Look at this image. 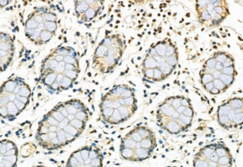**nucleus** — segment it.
<instances>
[{"label": "nucleus", "mask_w": 243, "mask_h": 167, "mask_svg": "<svg viewBox=\"0 0 243 167\" xmlns=\"http://www.w3.org/2000/svg\"><path fill=\"white\" fill-rule=\"evenodd\" d=\"M221 74H222V72L217 71V70H213V72L212 73L211 75H213V79L215 80V79H218V78H219V76L221 75Z\"/></svg>", "instance_id": "79ce46f5"}, {"label": "nucleus", "mask_w": 243, "mask_h": 167, "mask_svg": "<svg viewBox=\"0 0 243 167\" xmlns=\"http://www.w3.org/2000/svg\"><path fill=\"white\" fill-rule=\"evenodd\" d=\"M8 3V1H6V0H1V1H0V6H1V7H5V6L7 5Z\"/></svg>", "instance_id": "09e8293b"}, {"label": "nucleus", "mask_w": 243, "mask_h": 167, "mask_svg": "<svg viewBox=\"0 0 243 167\" xmlns=\"http://www.w3.org/2000/svg\"><path fill=\"white\" fill-rule=\"evenodd\" d=\"M18 160V149L12 141H0V167H15Z\"/></svg>", "instance_id": "7ed1b4c3"}, {"label": "nucleus", "mask_w": 243, "mask_h": 167, "mask_svg": "<svg viewBox=\"0 0 243 167\" xmlns=\"http://www.w3.org/2000/svg\"><path fill=\"white\" fill-rule=\"evenodd\" d=\"M25 26L26 29H38V23H36L33 18H29L25 22Z\"/></svg>", "instance_id": "a211bd4d"}, {"label": "nucleus", "mask_w": 243, "mask_h": 167, "mask_svg": "<svg viewBox=\"0 0 243 167\" xmlns=\"http://www.w3.org/2000/svg\"><path fill=\"white\" fill-rule=\"evenodd\" d=\"M143 73H145V76L148 80L150 81L154 78V69H145Z\"/></svg>", "instance_id": "c756f323"}, {"label": "nucleus", "mask_w": 243, "mask_h": 167, "mask_svg": "<svg viewBox=\"0 0 243 167\" xmlns=\"http://www.w3.org/2000/svg\"><path fill=\"white\" fill-rule=\"evenodd\" d=\"M76 61V59L73 58V57H70V56H68V55H66V56H65V57H64V62H65V64H70L74 65Z\"/></svg>", "instance_id": "7c9ffc66"}, {"label": "nucleus", "mask_w": 243, "mask_h": 167, "mask_svg": "<svg viewBox=\"0 0 243 167\" xmlns=\"http://www.w3.org/2000/svg\"><path fill=\"white\" fill-rule=\"evenodd\" d=\"M75 11L76 13L78 14V16H79L80 14L85 12V11L89 8V5H88V4L86 3L85 1H82V2H75Z\"/></svg>", "instance_id": "0eeeda50"}, {"label": "nucleus", "mask_w": 243, "mask_h": 167, "mask_svg": "<svg viewBox=\"0 0 243 167\" xmlns=\"http://www.w3.org/2000/svg\"><path fill=\"white\" fill-rule=\"evenodd\" d=\"M33 167H45V166H33Z\"/></svg>", "instance_id": "864d4df0"}, {"label": "nucleus", "mask_w": 243, "mask_h": 167, "mask_svg": "<svg viewBox=\"0 0 243 167\" xmlns=\"http://www.w3.org/2000/svg\"><path fill=\"white\" fill-rule=\"evenodd\" d=\"M88 76H91V73H88Z\"/></svg>", "instance_id": "052dcab7"}, {"label": "nucleus", "mask_w": 243, "mask_h": 167, "mask_svg": "<svg viewBox=\"0 0 243 167\" xmlns=\"http://www.w3.org/2000/svg\"><path fill=\"white\" fill-rule=\"evenodd\" d=\"M65 70H73V71H76V67L75 65H73V64H65Z\"/></svg>", "instance_id": "ea45409f"}, {"label": "nucleus", "mask_w": 243, "mask_h": 167, "mask_svg": "<svg viewBox=\"0 0 243 167\" xmlns=\"http://www.w3.org/2000/svg\"><path fill=\"white\" fill-rule=\"evenodd\" d=\"M96 15H97L96 10L94 9L93 8H89L85 12V16L87 18L86 21H90V20H91L94 16H96Z\"/></svg>", "instance_id": "6ab92c4d"}, {"label": "nucleus", "mask_w": 243, "mask_h": 167, "mask_svg": "<svg viewBox=\"0 0 243 167\" xmlns=\"http://www.w3.org/2000/svg\"><path fill=\"white\" fill-rule=\"evenodd\" d=\"M38 29L41 31L43 30V29H44V24H43V23H40V24H38Z\"/></svg>", "instance_id": "3c124183"}, {"label": "nucleus", "mask_w": 243, "mask_h": 167, "mask_svg": "<svg viewBox=\"0 0 243 167\" xmlns=\"http://www.w3.org/2000/svg\"><path fill=\"white\" fill-rule=\"evenodd\" d=\"M168 167H177V166H168Z\"/></svg>", "instance_id": "e2e57ef3"}, {"label": "nucleus", "mask_w": 243, "mask_h": 167, "mask_svg": "<svg viewBox=\"0 0 243 167\" xmlns=\"http://www.w3.org/2000/svg\"><path fill=\"white\" fill-rule=\"evenodd\" d=\"M86 2V3H87V4H88V5H89L90 4L94 3V2H94V1H86V2Z\"/></svg>", "instance_id": "603ef678"}, {"label": "nucleus", "mask_w": 243, "mask_h": 167, "mask_svg": "<svg viewBox=\"0 0 243 167\" xmlns=\"http://www.w3.org/2000/svg\"><path fill=\"white\" fill-rule=\"evenodd\" d=\"M165 79V78L163 77L162 73L160 71L159 67H156L155 69H154V78H153V82L155 81H159L163 80Z\"/></svg>", "instance_id": "dca6fc26"}, {"label": "nucleus", "mask_w": 243, "mask_h": 167, "mask_svg": "<svg viewBox=\"0 0 243 167\" xmlns=\"http://www.w3.org/2000/svg\"><path fill=\"white\" fill-rule=\"evenodd\" d=\"M44 18L47 22H56L57 16L56 14H54L53 13L49 12L44 15Z\"/></svg>", "instance_id": "cd10ccee"}, {"label": "nucleus", "mask_w": 243, "mask_h": 167, "mask_svg": "<svg viewBox=\"0 0 243 167\" xmlns=\"http://www.w3.org/2000/svg\"><path fill=\"white\" fill-rule=\"evenodd\" d=\"M79 34H79V32H76V35H78V36H79Z\"/></svg>", "instance_id": "bf43d9fd"}, {"label": "nucleus", "mask_w": 243, "mask_h": 167, "mask_svg": "<svg viewBox=\"0 0 243 167\" xmlns=\"http://www.w3.org/2000/svg\"><path fill=\"white\" fill-rule=\"evenodd\" d=\"M159 68L160 69V71L162 72V73L163 77L165 78L170 75L171 73H172V71H173V69H172L171 66L170 65H168L166 62H164L160 64L159 66Z\"/></svg>", "instance_id": "6e6552de"}, {"label": "nucleus", "mask_w": 243, "mask_h": 167, "mask_svg": "<svg viewBox=\"0 0 243 167\" xmlns=\"http://www.w3.org/2000/svg\"><path fill=\"white\" fill-rule=\"evenodd\" d=\"M64 78H65V75H64V74H63V73H59V74H57V75H56V83H57L58 84H59V87H60V84L61 83V81H63ZM60 90H61V89H60Z\"/></svg>", "instance_id": "e433bc0d"}, {"label": "nucleus", "mask_w": 243, "mask_h": 167, "mask_svg": "<svg viewBox=\"0 0 243 167\" xmlns=\"http://www.w3.org/2000/svg\"><path fill=\"white\" fill-rule=\"evenodd\" d=\"M54 7H55V5H52V4L51 5H50V8H53Z\"/></svg>", "instance_id": "5fc2aeb1"}, {"label": "nucleus", "mask_w": 243, "mask_h": 167, "mask_svg": "<svg viewBox=\"0 0 243 167\" xmlns=\"http://www.w3.org/2000/svg\"><path fill=\"white\" fill-rule=\"evenodd\" d=\"M58 64L59 63L55 60V59H50L49 60L48 63H47V69H50V70H55L56 67H57Z\"/></svg>", "instance_id": "bb28decb"}, {"label": "nucleus", "mask_w": 243, "mask_h": 167, "mask_svg": "<svg viewBox=\"0 0 243 167\" xmlns=\"http://www.w3.org/2000/svg\"><path fill=\"white\" fill-rule=\"evenodd\" d=\"M175 48L174 46L172 45V43H170L169 45H167L166 46V51H165V57H170V56H172V55H175Z\"/></svg>", "instance_id": "393cba45"}, {"label": "nucleus", "mask_w": 243, "mask_h": 167, "mask_svg": "<svg viewBox=\"0 0 243 167\" xmlns=\"http://www.w3.org/2000/svg\"><path fill=\"white\" fill-rule=\"evenodd\" d=\"M213 86H214L215 89L218 90L220 92H222V91H224L225 90H227L228 87H226L223 83H222L219 79H215V80H213Z\"/></svg>", "instance_id": "2eb2a0df"}, {"label": "nucleus", "mask_w": 243, "mask_h": 167, "mask_svg": "<svg viewBox=\"0 0 243 167\" xmlns=\"http://www.w3.org/2000/svg\"><path fill=\"white\" fill-rule=\"evenodd\" d=\"M67 55L73 57V58H76L77 56V54L75 50L73 49L72 47H67Z\"/></svg>", "instance_id": "473e14b6"}, {"label": "nucleus", "mask_w": 243, "mask_h": 167, "mask_svg": "<svg viewBox=\"0 0 243 167\" xmlns=\"http://www.w3.org/2000/svg\"><path fill=\"white\" fill-rule=\"evenodd\" d=\"M213 57L215 59L216 62H219L223 64L225 62L226 60L228 58V55L224 53H222V52H218V53H217L216 55H215V57Z\"/></svg>", "instance_id": "412c9836"}, {"label": "nucleus", "mask_w": 243, "mask_h": 167, "mask_svg": "<svg viewBox=\"0 0 243 167\" xmlns=\"http://www.w3.org/2000/svg\"><path fill=\"white\" fill-rule=\"evenodd\" d=\"M141 57H137V59H138V60H141Z\"/></svg>", "instance_id": "13d9d810"}, {"label": "nucleus", "mask_w": 243, "mask_h": 167, "mask_svg": "<svg viewBox=\"0 0 243 167\" xmlns=\"http://www.w3.org/2000/svg\"><path fill=\"white\" fill-rule=\"evenodd\" d=\"M73 81L70 80V78H67V77L65 76L63 81H61V83L60 84V89L61 90H67L69 88L73 87Z\"/></svg>", "instance_id": "f8f14e48"}, {"label": "nucleus", "mask_w": 243, "mask_h": 167, "mask_svg": "<svg viewBox=\"0 0 243 167\" xmlns=\"http://www.w3.org/2000/svg\"><path fill=\"white\" fill-rule=\"evenodd\" d=\"M223 68H224L223 64H221V63H219V62H216L215 66V70H217V71L221 72Z\"/></svg>", "instance_id": "a18cd8bd"}, {"label": "nucleus", "mask_w": 243, "mask_h": 167, "mask_svg": "<svg viewBox=\"0 0 243 167\" xmlns=\"http://www.w3.org/2000/svg\"><path fill=\"white\" fill-rule=\"evenodd\" d=\"M12 49H14V44H9L6 42H0V50L8 52Z\"/></svg>", "instance_id": "5701e85b"}, {"label": "nucleus", "mask_w": 243, "mask_h": 167, "mask_svg": "<svg viewBox=\"0 0 243 167\" xmlns=\"http://www.w3.org/2000/svg\"><path fill=\"white\" fill-rule=\"evenodd\" d=\"M211 18L210 15H209V13L207 12V10H204L201 13V19H202L204 21H207V20H209Z\"/></svg>", "instance_id": "72a5a7b5"}, {"label": "nucleus", "mask_w": 243, "mask_h": 167, "mask_svg": "<svg viewBox=\"0 0 243 167\" xmlns=\"http://www.w3.org/2000/svg\"><path fill=\"white\" fill-rule=\"evenodd\" d=\"M114 61H115V58H114V56H112V55H108L105 57V62L107 64H113Z\"/></svg>", "instance_id": "4c0bfd02"}, {"label": "nucleus", "mask_w": 243, "mask_h": 167, "mask_svg": "<svg viewBox=\"0 0 243 167\" xmlns=\"http://www.w3.org/2000/svg\"><path fill=\"white\" fill-rule=\"evenodd\" d=\"M66 167H103V156L97 149L85 146L72 153Z\"/></svg>", "instance_id": "f03ea898"}, {"label": "nucleus", "mask_w": 243, "mask_h": 167, "mask_svg": "<svg viewBox=\"0 0 243 167\" xmlns=\"http://www.w3.org/2000/svg\"><path fill=\"white\" fill-rule=\"evenodd\" d=\"M218 79H219L226 87H228L229 86L232 84L233 81H234V76H230V75H224V74H222V73Z\"/></svg>", "instance_id": "9b49d317"}, {"label": "nucleus", "mask_w": 243, "mask_h": 167, "mask_svg": "<svg viewBox=\"0 0 243 167\" xmlns=\"http://www.w3.org/2000/svg\"><path fill=\"white\" fill-rule=\"evenodd\" d=\"M214 11H215V12L217 14L222 15V14H223L224 10L221 6H216V7L214 8Z\"/></svg>", "instance_id": "c03bdc74"}, {"label": "nucleus", "mask_w": 243, "mask_h": 167, "mask_svg": "<svg viewBox=\"0 0 243 167\" xmlns=\"http://www.w3.org/2000/svg\"><path fill=\"white\" fill-rule=\"evenodd\" d=\"M209 3H210V1H199V2H197V4L201 8L207 7Z\"/></svg>", "instance_id": "37998d69"}, {"label": "nucleus", "mask_w": 243, "mask_h": 167, "mask_svg": "<svg viewBox=\"0 0 243 167\" xmlns=\"http://www.w3.org/2000/svg\"><path fill=\"white\" fill-rule=\"evenodd\" d=\"M65 63L64 62V61L59 63L57 67L55 69V70H56V71H57L59 73H62L63 72L65 71Z\"/></svg>", "instance_id": "2f4dec72"}, {"label": "nucleus", "mask_w": 243, "mask_h": 167, "mask_svg": "<svg viewBox=\"0 0 243 167\" xmlns=\"http://www.w3.org/2000/svg\"><path fill=\"white\" fill-rule=\"evenodd\" d=\"M177 61H178L177 55H172V56H170V57H167L166 60H165V62H166L168 65H170V66L172 67V66H174L177 65Z\"/></svg>", "instance_id": "4be33fe9"}, {"label": "nucleus", "mask_w": 243, "mask_h": 167, "mask_svg": "<svg viewBox=\"0 0 243 167\" xmlns=\"http://www.w3.org/2000/svg\"><path fill=\"white\" fill-rule=\"evenodd\" d=\"M166 46L167 45L165 43V42H159L154 48L155 49L156 52V53H157L159 56L164 57L165 55Z\"/></svg>", "instance_id": "1a4fd4ad"}, {"label": "nucleus", "mask_w": 243, "mask_h": 167, "mask_svg": "<svg viewBox=\"0 0 243 167\" xmlns=\"http://www.w3.org/2000/svg\"><path fill=\"white\" fill-rule=\"evenodd\" d=\"M138 36L139 37V38H141V37H142V35H141V34H138Z\"/></svg>", "instance_id": "6e6d98bb"}, {"label": "nucleus", "mask_w": 243, "mask_h": 167, "mask_svg": "<svg viewBox=\"0 0 243 167\" xmlns=\"http://www.w3.org/2000/svg\"><path fill=\"white\" fill-rule=\"evenodd\" d=\"M57 52L58 55H62L65 57V56L67 55V49L65 48V47H61L57 50Z\"/></svg>", "instance_id": "c9c22d12"}, {"label": "nucleus", "mask_w": 243, "mask_h": 167, "mask_svg": "<svg viewBox=\"0 0 243 167\" xmlns=\"http://www.w3.org/2000/svg\"><path fill=\"white\" fill-rule=\"evenodd\" d=\"M213 49H217V46H213Z\"/></svg>", "instance_id": "4d7b16f0"}, {"label": "nucleus", "mask_w": 243, "mask_h": 167, "mask_svg": "<svg viewBox=\"0 0 243 167\" xmlns=\"http://www.w3.org/2000/svg\"><path fill=\"white\" fill-rule=\"evenodd\" d=\"M204 87L206 90L209 92L211 90H212L213 89V88H214V86H213V82H209V83L206 84L205 85H204Z\"/></svg>", "instance_id": "58836bf2"}, {"label": "nucleus", "mask_w": 243, "mask_h": 167, "mask_svg": "<svg viewBox=\"0 0 243 167\" xmlns=\"http://www.w3.org/2000/svg\"><path fill=\"white\" fill-rule=\"evenodd\" d=\"M213 75L209 74V73H204V74H201V76H200V82L203 84V86L205 85L206 84L209 83V82H213Z\"/></svg>", "instance_id": "f3484780"}, {"label": "nucleus", "mask_w": 243, "mask_h": 167, "mask_svg": "<svg viewBox=\"0 0 243 167\" xmlns=\"http://www.w3.org/2000/svg\"><path fill=\"white\" fill-rule=\"evenodd\" d=\"M233 62L234 61L233 60L231 57H228V58L226 60V61L223 64L224 67H230V66H233Z\"/></svg>", "instance_id": "f704fd0d"}, {"label": "nucleus", "mask_w": 243, "mask_h": 167, "mask_svg": "<svg viewBox=\"0 0 243 167\" xmlns=\"http://www.w3.org/2000/svg\"><path fill=\"white\" fill-rule=\"evenodd\" d=\"M100 45L105 46L106 48H109L113 45V40L111 38H106L103 39L100 43Z\"/></svg>", "instance_id": "c85d7f7f"}, {"label": "nucleus", "mask_w": 243, "mask_h": 167, "mask_svg": "<svg viewBox=\"0 0 243 167\" xmlns=\"http://www.w3.org/2000/svg\"><path fill=\"white\" fill-rule=\"evenodd\" d=\"M222 74L230 75V76H234L235 72L234 66H230V67H224L222 70Z\"/></svg>", "instance_id": "b1692460"}, {"label": "nucleus", "mask_w": 243, "mask_h": 167, "mask_svg": "<svg viewBox=\"0 0 243 167\" xmlns=\"http://www.w3.org/2000/svg\"><path fill=\"white\" fill-rule=\"evenodd\" d=\"M44 29L45 31L53 33L57 29V23L56 22H45L44 23Z\"/></svg>", "instance_id": "ddd939ff"}, {"label": "nucleus", "mask_w": 243, "mask_h": 167, "mask_svg": "<svg viewBox=\"0 0 243 167\" xmlns=\"http://www.w3.org/2000/svg\"><path fill=\"white\" fill-rule=\"evenodd\" d=\"M216 64V61L214 57H210L206 61V66L211 70H215V66Z\"/></svg>", "instance_id": "a878e982"}, {"label": "nucleus", "mask_w": 243, "mask_h": 167, "mask_svg": "<svg viewBox=\"0 0 243 167\" xmlns=\"http://www.w3.org/2000/svg\"><path fill=\"white\" fill-rule=\"evenodd\" d=\"M114 49H108V55H112L114 56Z\"/></svg>", "instance_id": "8fccbe9b"}, {"label": "nucleus", "mask_w": 243, "mask_h": 167, "mask_svg": "<svg viewBox=\"0 0 243 167\" xmlns=\"http://www.w3.org/2000/svg\"><path fill=\"white\" fill-rule=\"evenodd\" d=\"M64 56H62V55H56V56H55V60H56V61H57L58 63H60V62H62V61H64Z\"/></svg>", "instance_id": "de8ad7c7"}, {"label": "nucleus", "mask_w": 243, "mask_h": 167, "mask_svg": "<svg viewBox=\"0 0 243 167\" xmlns=\"http://www.w3.org/2000/svg\"><path fill=\"white\" fill-rule=\"evenodd\" d=\"M33 19H34V21H35L36 23H38V24H40V23H43V16L40 14L34 16V17H33Z\"/></svg>", "instance_id": "a19ab883"}, {"label": "nucleus", "mask_w": 243, "mask_h": 167, "mask_svg": "<svg viewBox=\"0 0 243 167\" xmlns=\"http://www.w3.org/2000/svg\"><path fill=\"white\" fill-rule=\"evenodd\" d=\"M64 75L67 78H70V80L75 81L78 76V72L73 71V70H65L64 71Z\"/></svg>", "instance_id": "aec40b11"}, {"label": "nucleus", "mask_w": 243, "mask_h": 167, "mask_svg": "<svg viewBox=\"0 0 243 167\" xmlns=\"http://www.w3.org/2000/svg\"><path fill=\"white\" fill-rule=\"evenodd\" d=\"M143 66L145 69H155L156 67H157V63L154 60V57H150V55H147L143 63Z\"/></svg>", "instance_id": "423d86ee"}, {"label": "nucleus", "mask_w": 243, "mask_h": 167, "mask_svg": "<svg viewBox=\"0 0 243 167\" xmlns=\"http://www.w3.org/2000/svg\"><path fill=\"white\" fill-rule=\"evenodd\" d=\"M56 75H57V74H56L55 72H54V73H49V74L45 75L43 78H42V82H43V85L47 87V88L50 87V86L52 85V84H54L56 82Z\"/></svg>", "instance_id": "20e7f679"}, {"label": "nucleus", "mask_w": 243, "mask_h": 167, "mask_svg": "<svg viewBox=\"0 0 243 167\" xmlns=\"http://www.w3.org/2000/svg\"><path fill=\"white\" fill-rule=\"evenodd\" d=\"M108 49L105 46L103 45H99V46L95 51V56L97 57H105L108 56Z\"/></svg>", "instance_id": "9d476101"}, {"label": "nucleus", "mask_w": 243, "mask_h": 167, "mask_svg": "<svg viewBox=\"0 0 243 167\" xmlns=\"http://www.w3.org/2000/svg\"><path fill=\"white\" fill-rule=\"evenodd\" d=\"M52 38V33L50 31H41V35H40V40H41L42 42H44V43H47L48 41H50L51 40V38Z\"/></svg>", "instance_id": "4468645a"}, {"label": "nucleus", "mask_w": 243, "mask_h": 167, "mask_svg": "<svg viewBox=\"0 0 243 167\" xmlns=\"http://www.w3.org/2000/svg\"><path fill=\"white\" fill-rule=\"evenodd\" d=\"M2 55H1V53H0V59L2 58Z\"/></svg>", "instance_id": "680f3d73"}, {"label": "nucleus", "mask_w": 243, "mask_h": 167, "mask_svg": "<svg viewBox=\"0 0 243 167\" xmlns=\"http://www.w3.org/2000/svg\"><path fill=\"white\" fill-rule=\"evenodd\" d=\"M233 158L224 142L207 145L195 155L194 167H232Z\"/></svg>", "instance_id": "f257e3e1"}, {"label": "nucleus", "mask_w": 243, "mask_h": 167, "mask_svg": "<svg viewBox=\"0 0 243 167\" xmlns=\"http://www.w3.org/2000/svg\"><path fill=\"white\" fill-rule=\"evenodd\" d=\"M41 31L38 29H26L25 30V35L31 40H36L40 38Z\"/></svg>", "instance_id": "39448f33"}, {"label": "nucleus", "mask_w": 243, "mask_h": 167, "mask_svg": "<svg viewBox=\"0 0 243 167\" xmlns=\"http://www.w3.org/2000/svg\"><path fill=\"white\" fill-rule=\"evenodd\" d=\"M148 52H149L148 55H150V57H154L155 56L158 55L157 53H156V52L155 49H154V48L150 49L148 50Z\"/></svg>", "instance_id": "49530a36"}]
</instances>
